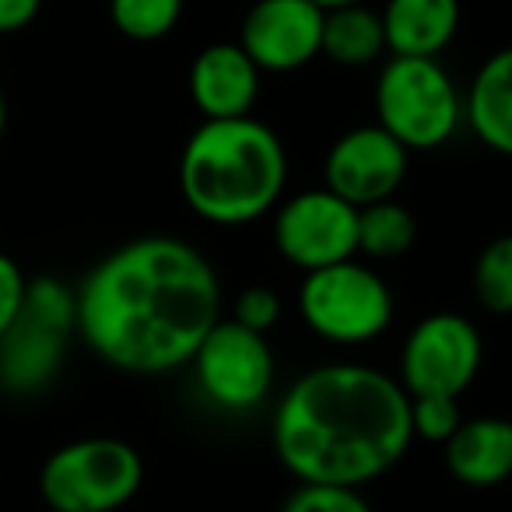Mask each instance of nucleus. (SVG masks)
<instances>
[{
    "instance_id": "nucleus-1",
    "label": "nucleus",
    "mask_w": 512,
    "mask_h": 512,
    "mask_svg": "<svg viewBox=\"0 0 512 512\" xmlns=\"http://www.w3.org/2000/svg\"><path fill=\"white\" fill-rule=\"evenodd\" d=\"M221 285L197 246L148 235L102 256L74 295V323L106 365L165 376L218 323Z\"/></svg>"
},
{
    "instance_id": "nucleus-2",
    "label": "nucleus",
    "mask_w": 512,
    "mask_h": 512,
    "mask_svg": "<svg viewBox=\"0 0 512 512\" xmlns=\"http://www.w3.org/2000/svg\"><path fill=\"white\" fill-rule=\"evenodd\" d=\"M271 439L281 467L302 484L362 488L414 442L407 393L369 365H323L285 393Z\"/></svg>"
},
{
    "instance_id": "nucleus-3",
    "label": "nucleus",
    "mask_w": 512,
    "mask_h": 512,
    "mask_svg": "<svg viewBox=\"0 0 512 512\" xmlns=\"http://www.w3.org/2000/svg\"><path fill=\"white\" fill-rule=\"evenodd\" d=\"M285 183V144L253 116L204 120L179 155L183 200L211 225H249L278 204Z\"/></svg>"
},
{
    "instance_id": "nucleus-4",
    "label": "nucleus",
    "mask_w": 512,
    "mask_h": 512,
    "mask_svg": "<svg viewBox=\"0 0 512 512\" xmlns=\"http://www.w3.org/2000/svg\"><path fill=\"white\" fill-rule=\"evenodd\" d=\"M144 460L130 442L92 435L46 456L39 495L53 512H116L141 491Z\"/></svg>"
},
{
    "instance_id": "nucleus-5",
    "label": "nucleus",
    "mask_w": 512,
    "mask_h": 512,
    "mask_svg": "<svg viewBox=\"0 0 512 512\" xmlns=\"http://www.w3.org/2000/svg\"><path fill=\"white\" fill-rule=\"evenodd\" d=\"M376 116L407 151H432L460 123V92L435 57H393L376 81Z\"/></svg>"
},
{
    "instance_id": "nucleus-6",
    "label": "nucleus",
    "mask_w": 512,
    "mask_h": 512,
    "mask_svg": "<svg viewBox=\"0 0 512 512\" xmlns=\"http://www.w3.org/2000/svg\"><path fill=\"white\" fill-rule=\"evenodd\" d=\"M299 313L316 337L330 344L376 341L393 320V295L372 267L355 256L309 271L299 288Z\"/></svg>"
},
{
    "instance_id": "nucleus-7",
    "label": "nucleus",
    "mask_w": 512,
    "mask_h": 512,
    "mask_svg": "<svg viewBox=\"0 0 512 512\" xmlns=\"http://www.w3.org/2000/svg\"><path fill=\"white\" fill-rule=\"evenodd\" d=\"M193 376L211 404L221 411H253L274 386V351L264 334L239 327L235 320L214 323L190 358Z\"/></svg>"
},
{
    "instance_id": "nucleus-8",
    "label": "nucleus",
    "mask_w": 512,
    "mask_h": 512,
    "mask_svg": "<svg viewBox=\"0 0 512 512\" xmlns=\"http://www.w3.org/2000/svg\"><path fill=\"white\" fill-rule=\"evenodd\" d=\"M481 369V337L456 313H432L407 334L400 379L407 397H460Z\"/></svg>"
},
{
    "instance_id": "nucleus-9",
    "label": "nucleus",
    "mask_w": 512,
    "mask_h": 512,
    "mask_svg": "<svg viewBox=\"0 0 512 512\" xmlns=\"http://www.w3.org/2000/svg\"><path fill=\"white\" fill-rule=\"evenodd\" d=\"M358 207L341 200L337 193L302 190L278 207L274 218V246L288 264L299 271H320V267L341 264L358 253L355 246Z\"/></svg>"
},
{
    "instance_id": "nucleus-10",
    "label": "nucleus",
    "mask_w": 512,
    "mask_h": 512,
    "mask_svg": "<svg viewBox=\"0 0 512 512\" xmlns=\"http://www.w3.org/2000/svg\"><path fill=\"white\" fill-rule=\"evenodd\" d=\"M411 151L397 144L383 127H355L341 134L327 151L323 179L327 190L351 207H369L390 200L407 179Z\"/></svg>"
},
{
    "instance_id": "nucleus-11",
    "label": "nucleus",
    "mask_w": 512,
    "mask_h": 512,
    "mask_svg": "<svg viewBox=\"0 0 512 512\" xmlns=\"http://www.w3.org/2000/svg\"><path fill=\"white\" fill-rule=\"evenodd\" d=\"M323 11L309 0H256L242 18L239 50L260 74H288L320 57Z\"/></svg>"
},
{
    "instance_id": "nucleus-12",
    "label": "nucleus",
    "mask_w": 512,
    "mask_h": 512,
    "mask_svg": "<svg viewBox=\"0 0 512 512\" xmlns=\"http://www.w3.org/2000/svg\"><path fill=\"white\" fill-rule=\"evenodd\" d=\"M186 88L204 120H235L249 116V109L256 106L260 71L239 50V43H214L193 57Z\"/></svg>"
},
{
    "instance_id": "nucleus-13",
    "label": "nucleus",
    "mask_w": 512,
    "mask_h": 512,
    "mask_svg": "<svg viewBox=\"0 0 512 512\" xmlns=\"http://www.w3.org/2000/svg\"><path fill=\"white\" fill-rule=\"evenodd\" d=\"M449 474L467 488H498L512 470V425L505 418H470L442 442Z\"/></svg>"
},
{
    "instance_id": "nucleus-14",
    "label": "nucleus",
    "mask_w": 512,
    "mask_h": 512,
    "mask_svg": "<svg viewBox=\"0 0 512 512\" xmlns=\"http://www.w3.org/2000/svg\"><path fill=\"white\" fill-rule=\"evenodd\" d=\"M379 22L393 57H439L460 29V0H390Z\"/></svg>"
},
{
    "instance_id": "nucleus-15",
    "label": "nucleus",
    "mask_w": 512,
    "mask_h": 512,
    "mask_svg": "<svg viewBox=\"0 0 512 512\" xmlns=\"http://www.w3.org/2000/svg\"><path fill=\"white\" fill-rule=\"evenodd\" d=\"M64 358V330L22 313L15 327L0 337V386L8 390H39L60 369Z\"/></svg>"
},
{
    "instance_id": "nucleus-16",
    "label": "nucleus",
    "mask_w": 512,
    "mask_h": 512,
    "mask_svg": "<svg viewBox=\"0 0 512 512\" xmlns=\"http://www.w3.org/2000/svg\"><path fill=\"white\" fill-rule=\"evenodd\" d=\"M470 130L495 155H512V53L498 50L474 74L467 102H460Z\"/></svg>"
},
{
    "instance_id": "nucleus-17",
    "label": "nucleus",
    "mask_w": 512,
    "mask_h": 512,
    "mask_svg": "<svg viewBox=\"0 0 512 512\" xmlns=\"http://www.w3.org/2000/svg\"><path fill=\"white\" fill-rule=\"evenodd\" d=\"M386 39L379 11L365 4H348V8L323 11V36L320 53L341 67H369L383 57Z\"/></svg>"
},
{
    "instance_id": "nucleus-18",
    "label": "nucleus",
    "mask_w": 512,
    "mask_h": 512,
    "mask_svg": "<svg viewBox=\"0 0 512 512\" xmlns=\"http://www.w3.org/2000/svg\"><path fill=\"white\" fill-rule=\"evenodd\" d=\"M414 225L411 211L397 200H379V204L358 207V228H355V246L358 253L372 256V260H393L404 256L414 246Z\"/></svg>"
},
{
    "instance_id": "nucleus-19",
    "label": "nucleus",
    "mask_w": 512,
    "mask_h": 512,
    "mask_svg": "<svg viewBox=\"0 0 512 512\" xmlns=\"http://www.w3.org/2000/svg\"><path fill=\"white\" fill-rule=\"evenodd\" d=\"M116 32L134 43L165 39L183 18V0H109Z\"/></svg>"
},
{
    "instance_id": "nucleus-20",
    "label": "nucleus",
    "mask_w": 512,
    "mask_h": 512,
    "mask_svg": "<svg viewBox=\"0 0 512 512\" xmlns=\"http://www.w3.org/2000/svg\"><path fill=\"white\" fill-rule=\"evenodd\" d=\"M474 295L488 313L509 316L512 313V239L502 235L474 264Z\"/></svg>"
},
{
    "instance_id": "nucleus-21",
    "label": "nucleus",
    "mask_w": 512,
    "mask_h": 512,
    "mask_svg": "<svg viewBox=\"0 0 512 512\" xmlns=\"http://www.w3.org/2000/svg\"><path fill=\"white\" fill-rule=\"evenodd\" d=\"M407 418L414 439L428 442H446L463 421L456 397H407Z\"/></svg>"
},
{
    "instance_id": "nucleus-22",
    "label": "nucleus",
    "mask_w": 512,
    "mask_h": 512,
    "mask_svg": "<svg viewBox=\"0 0 512 512\" xmlns=\"http://www.w3.org/2000/svg\"><path fill=\"white\" fill-rule=\"evenodd\" d=\"M281 512H372L358 488L341 484H299L281 505Z\"/></svg>"
},
{
    "instance_id": "nucleus-23",
    "label": "nucleus",
    "mask_w": 512,
    "mask_h": 512,
    "mask_svg": "<svg viewBox=\"0 0 512 512\" xmlns=\"http://www.w3.org/2000/svg\"><path fill=\"white\" fill-rule=\"evenodd\" d=\"M281 316V299L274 288L267 285H253L235 299V323L246 330H256V334H267V330L278 323Z\"/></svg>"
},
{
    "instance_id": "nucleus-24",
    "label": "nucleus",
    "mask_w": 512,
    "mask_h": 512,
    "mask_svg": "<svg viewBox=\"0 0 512 512\" xmlns=\"http://www.w3.org/2000/svg\"><path fill=\"white\" fill-rule=\"evenodd\" d=\"M25 285H29V281H25L22 267H18L8 253H0V337L8 334L18 316H22Z\"/></svg>"
},
{
    "instance_id": "nucleus-25",
    "label": "nucleus",
    "mask_w": 512,
    "mask_h": 512,
    "mask_svg": "<svg viewBox=\"0 0 512 512\" xmlns=\"http://www.w3.org/2000/svg\"><path fill=\"white\" fill-rule=\"evenodd\" d=\"M43 0H0V36L4 32H22L36 22Z\"/></svg>"
},
{
    "instance_id": "nucleus-26",
    "label": "nucleus",
    "mask_w": 512,
    "mask_h": 512,
    "mask_svg": "<svg viewBox=\"0 0 512 512\" xmlns=\"http://www.w3.org/2000/svg\"><path fill=\"white\" fill-rule=\"evenodd\" d=\"M320 11H334V8H348V4H365V0H309Z\"/></svg>"
},
{
    "instance_id": "nucleus-27",
    "label": "nucleus",
    "mask_w": 512,
    "mask_h": 512,
    "mask_svg": "<svg viewBox=\"0 0 512 512\" xmlns=\"http://www.w3.org/2000/svg\"><path fill=\"white\" fill-rule=\"evenodd\" d=\"M4 130H8V99L0 92V137H4Z\"/></svg>"
}]
</instances>
